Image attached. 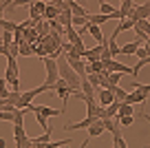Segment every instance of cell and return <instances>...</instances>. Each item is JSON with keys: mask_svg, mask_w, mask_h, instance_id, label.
<instances>
[{"mask_svg": "<svg viewBox=\"0 0 150 148\" xmlns=\"http://www.w3.org/2000/svg\"><path fill=\"white\" fill-rule=\"evenodd\" d=\"M148 148H150V146H148Z\"/></svg>", "mask_w": 150, "mask_h": 148, "instance_id": "obj_40", "label": "cell"}, {"mask_svg": "<svg viewBox=\"0 0 150 148\" xmlns=\"http://www.w3.org/2000/svg\"><path fill=\"white\" fill-rule=\"evenodd\" d=\"M112 142H115L112 146H117V148H128L126 146V139H124V135H122V128L112 133Z\"/></svg>", "mask_w": 150, "mask_h": 148, "instance_id": "obj_23", "label": "cell"}, {"mask_svg": "<svg viewBox=\"0 0 150 148\" xmlns=\"http://www.w3.org/2000/svg\"><path fill=\"white\" fill-rule=\"evenodd\" d=\"M33 115H35V122L42 126V128H49V117H44L42 113H33Z\"/></svg>", "mask_w": 150, "mask_h": 148, "instance_id": "obj_32", "label": "cell"}, {"mask_svg": "<svg viewBox=\"0 0 150 148\" xmlns=\"http://www.w3.org/2000/svg\"><path fill=\"white\" fill-rule=\"evenodd\" d=\"M115 120L119 122V126H132V122H135V115H124V117H115Z\"/></svg>", "mask_w": 150, "mask_h": 148, "instance_id": "obj_30", "label": "cell"}, {"mask_svg": "<svg viewBox=\"0 0 150 148\" xmlns=\"http://www.w3.org/2000/svg\"><path fill=\"white\" fill-rule=\"evenodd\" d=\"M106 49V42L104 44H97V46H93V49H86V53H84V58L88 62H95V60H102V51Z\"/></svg>", "mask_w": 150, "mask_h": 148, "instance_id": "obj_12", "label": "cell"}, {"mask_svg": "<svg viewBox=\"0 0 150 148\" xmlns=\"http://www.w3.org/2000/svg\"><path fill=\"white\" fill-rule=\"evenodd\" d=\"M0 40H2L5 46H11L13 44V31H2V38H0Z\"/></svg>", "mask_w": 150, "mask_h": 148, "instance_id": "obj_29", "label": "cell"}, {"mask_svg": "<svg viewBox=\"0 0 150 148\" xmlns=\"http://www.w3.org/2000/svg\"><path fill=\"white\" fill-rule=\"evenodd\" d=\"M57 69H60V78L64 80L66 84H69L71 88H75V91H80V86H82V78L77 73H75L73 69H71V64H69V60H66V56L62 53L60 58H57Z\"/></svg>", "mask_w": 150, "mask_h": 148, "instance_id": "obj_1", "label": "cell"}, {"mask_svg": "<svg viewBox=\"0 0 150 148\" xmlns=\"http://www.w3.org/2000/svg\"><path fill=\"white\" fill-rule=\"evenodd\" d=\"M5 18V9H2V7H0V20Z\"/></svg>", "mask_w": 150, "mask_h": 148, "instance_id": "obj_38", "label": "cell"}, {"mask_svg": "<svg viewBox=\"0 0 150 148\" xmlns=\"http://www.w3.org/2000/svg\"><path fill=\"white\" fill-rule=\"evenodd\" d=\"M86 130H88V137H91V139H95V137H99V135H102L106 128H104V122H102V120H97V122H93V124H91Z\"/></svg>", "mask_w": 150, "mask_h": 148, "instance_id": "obj_14", "label": "cell"}, {"mask_svg": "<svg viewBox=\"0 0 150 148\" xmlns=\"http://www.w3.org/2000/svg\"><path fill=\"white\" fill-rule=\"evenodd\" d=\"M64 56H66V53H64ZM66 60H69L71 69H73L75 73L80 75V78H86V75H88V69H86V62L82 60V58H73V56H66Z\"/></svg>", "mask_w": 150, "mask_h": 148, "instance_id": "obj_6", "label": "cell"}, {"mask_svg": "<svg viewBox=\"0 0 150 148\" xmlns=\"http://www.w3.org/2000/svg\"><path fill=\"white\" fill-rule=\"evenodd\" d=\"M141 117H144V120H146V122H148V124H150V115H148V113H146V111L141 113Z\"/></svg>", "mask_w": 150, "mask_h": 148, "instance_id": "obj_37", "label": "cell"}, {"mask_svg": "<svg viewBox=\"0 0 150 148\" xmlns=\"http://www.w3.org/2000/svg\"><path fill=\"white\" fill-rule=\"evenodd\" d=\"M33 53V46L31 44H24V42H20V56H31Z\"/></svg>", "mask_w": 150, "mask_h": 148, "instance_id": "obj_33", "label": "cell"}, {"mask_svg": "<svg viewBox=\"0 0 150 148\" xmlns=\"http://www.w3.org/2000/svg\"><path fill=\"white\" fill-rule=\"evenodd\" d=\"M148 93H144V91H139V88H132V91H128V95H126V100L124 102H128V104H146L148 102Z\"/></svg>", "mask_w": 150, "mask_h": 148, "instance_id": "obj_7", "label": "cell"}, {"mask_svg": "<svg viewBox=\"0 0 150 148\" xmlns=\"http://www.w3.org/2000/svg\"><path fill=\"white\" fill-rule=\"evenodd\" d=\"M135 29H139V31H144L146 36H150V22L148 20H139V22L135 24Z\"/></svg>", "mask_w": 150, "mask_h": 148, "instance_id": "obj_31", "label": "cell"}, {"mask_svg": "<svg viewBox=\"0 0 150 148\" xmlns=\"http://www.w3.org/2000/svg\"><path fill=\"white\" fill-rule=\"evenodd\" d=\"M115 7L110 5V2H106V0H99V14H106V16H112L115 14Z\"/></svg>", "mask_w": 150, "mask_h": 148, "instance_id": "obj_26", "label": "cell"}, {"mask_svg": "<svg viewBox=\"0 0 150 148\" xmlns=\"http://www.w3.org/2000/svg\"><path fill=\"white\" fill-rule=\"evenodd\" d=\"M69 7H71V11H73V16H88V11H86L80 2H75V0H71Z\"/></svg>", "mask_w": 150, "mask_h": 148, "instance_id": "obj_25", "label": "cell"}, {"mask_svg": "<svg viewBox=\"0 0 150 148\" xmlns=\"http://www.w3.org/2000/svg\"><path fill=\"white\" fill-rule=\"evenodd\" d=\"M42 64H44V71H47V78H44V86L47 88H53V84L60 80V69H57V60L55 58H42Z\"/></svg>", "mask_w": 150, "mask_h": 148, "instance_id": "obj_2", "label": "cell"}, {"mask_svg": "<svg viewBox=\"0 0 150 148\" xmlns=\"http://www.w3.org/2000/svg\"><path fill=\"white\" fill-rule=\"evenodd\" d=\"M64 36L69 38V42L71 44H75V46H84V42H82V36H80V31L71 24V27H64Z\"/></svg>", "mask_w": 150, "mask_h": 148, "instance_id": "obj_10", "label": "cell"}, {"mask_svg": "<svg viewBox=\"0 0 150 148\" xmlns=\"http://www.w3.org/2000/svg\"><path fill=\"white\" fill-rule=\"evenodd\" d=\"M0 29H2V31H16V29H18V22H16V20H7V18H2L0 20Z\"/></svg>", "mask_w": 150, "mask_h": 148, "instance_id": "obj_24", "label": "cell"}, {"mask_svg": "<svg viewBox=\"0 0 150 148\" xmlns=\"http://www.w3.org/2000/svg\"><path fill=\"white\" fill-rule=\"evenodd\" d=\"M71 24H73L75 29H80V27H86L88 20H86V16H73V18H71Z\"/></svg>", "mask_w": 150, "mask_h": 148, "instance_id": "obj_28", "label": "cell"}, {"mask_svg": "<svg viewBox=\"0 0 150 148\" xmlns=\"http://www.w3.org/2000/svg\"><path fill=\"white\" fill-rule=\"evenodd\" d=\"M95 100L99 102V106H108V104H112L115 102V95H112V91L110 88H97V93H95Z\"/></svg>", "mask_w": 150, "mask_h": 148, "instance_id": "obj_9", "label": "cell"}, {"mask_svg": "<svg viewBox=\"0 0 150 148\" xmlns=\"http://www.w3.org/2000/svg\"><path fill=\"white\" fill-rule=\"evenodd\" d=\"M122 75H124V73H117V71H110V73L106 75V82H108V86H117V84L122 82Z\"/></svg>", "mask_w": 150, "mask_h": 148, "instance_id": "obj_22", "label": "cell"}, {"mask_svg": "<svg viewBox=\"0 0 150 148\" xmlns=\"http://www.w3.org/2000/svg\"><path fill=\"white\" fill-rule=\"evenodd\" d=\"M13 78H20V69H18V60L16 58H7V69H5V80L9 82V80Z\"/></svg>", "mask_w": 150, "mask_h": 148, "instance_id": "obj_8", "label": "cell"}, {"mask_svg": "<svg viewBox=\"0 0 150 148\" xmlns=\"http://www.w3.org/2000/svg\"><path fill=\"white\" fill-rule=\"evenodd\" d=\"M13 2H16V0H5V2H2V5H0V7H2V9L7 11V9H9V7H11V5H13Z\"/></svg>", "mask_w": 150, "mask_h": 148, "instance_id": "obj_34", "label": "cell"}, {"mask_svg": "<svg viewBox=\"0 0 150 148\" xmlns=\"http://www.w3.org/2000/svg\"><path fill=\"white\" fill-rule=\"evenodd\" d=\"M128 18H132L135 22H139V20H148V18H150V2L135 5V9L130 11V16H128Z\"/></svg>", "mask_w": 150, "mask_h": 148, "instance_id": "obj_5", "label": "cell"}, {"mask_svg": "<svg viewBox=\"0 0 150 148\" xmlns=\"http://www.w3.org/2000/svg\"><path fill=\"white\" fill-rule=\"evenodd\" d=\"M141 42H144V40H139V38H137L135 42H128V44H124V46H122V56H135L137 49L141 46Z\"/></svg>", "mask_w": 150, "mask_h": 148, "instance_id": "obj_16", "label": "cell"}, {"mask_svg": "<svg viewBox=\"0 0 150 148\" xmlns=\"http://www.w3.org/2000/svg\"><path fill=\"white\" fill-rule=\"evenodd\" d=\"M86 20H88V24H99V27H102L104 22L112 20V16H106V14H88V16H86Z\"/></svg>", "mask_w": 150, "mask_h": 148, "instance_id": "obj_15", "label": "cell"}, {"mask_svg": "<svg viewBox=\"0 0 150 148\" xmlns=\"http://www.w3.org/2000/svg\"><path fill=\"white\" fill-rule=\"evenodd\" d=\"M124 115H135V111H132V104H128V102H119L117 117H124Z\"/></svg>", "mask_w": 150, "mask_h": 148, "instance_id": "obj_21", "label": "cell"}, {"mask_svg": "<svg viewBox=\"0 0 150 148\" xmlns=\"http://www.w3.org/2000/svg\"><path fill=\"white\" fill-rule=\"evenodd\" d=\"M27 111H33V113H42L44 117H57V115H64V111L62 108H51V106H47V104H29L27 106Z\"/></svg>", "mask_w": 150, "mask_h": 148, "instance_id": "obj_4", "label": "cell"}, {"mask_svg": "<svg viewBox=\"0 0 150 148\" xmlns=\"http://www.w3.org/2000/svg\"><path fill=\"white\" fill-rule=\"evenodd\" d=\"M110 91H112V95H115V100H119V102H124L126 95H128V91H126V88H122L119 84H117V86H110Z\"/></svg>", "mask_w": 150, "mask_h": 148, "instance_id": "obj_27", "label": "cell"}, {"mask_svg": "<svg viewBox=\"0 0 150 148\" xmlns=\"http://www.w3.org/2000/svg\"><path fill=\"white\" fill-rule=\"evenodd\" d=\"M53 88H55V95H57V97L62 100V111L66 113V102H69V97H71V95L75 93V88H71V86H69V84H66V82H64L62 78L57 80L55 84H53Z\"/></svg>", "mask_w": 150, "mask_h": 148, "instance_id": "obj_3", "label": "cell"}, {"mask_svg": "<svg viewBox=\"0 0 150 148\" xmlns=\"http://www.w3.org/2000/svg\"><path fill=\"white\" fill-rule=\"evenodd\" d=\"M88 142H91V137H86V139H84V142H82V144H80V148H86V146H88Z\"/></svg>", "mask_w": 150, "mask_h": 148, "instance_id": "obj_35", "label": "cell"}, {"mask_svg": "<svg viewBox=\"0 0 150 148\" xmlns=\"http://www.w3.org/2000/svg\"><path fill=\"white\" fill-rule=\"evenodd\" d=\"M106 44H108V53H110V58L122 56V46H117V42H115V38H112V36L106 38Z\"/></svg>", "mask_w": 150, "mask_h": 148, "instance_id": "obj_19", "label": "cell"}, {"mask_svg": "<svg viewBox=\"0 0 150 148\" xmlns=\"http://www.w3.org/2000/svg\"><path fill=\"white\" fill-rule=\"evenodd\" d=\"M0 148H7V139L5 137H0Z\"/></svg>", "mask_w": 150, "mask_h": 148, "instance_id": "obj_36", "label": "cell"}, {"mask_svg": "<svg viewBox=\"0 0 150 148\" xmlns=\"http://www.w3.org/2000/svg\"><path fill=\"white\" fill-rule=\"evenodd\" d=\"M51 133H53V128L49 126V128H44V135H40V137H31V144H38V146L49 144V142H51Z\"/></svg>", "mask_w": 150, "mask_h": 148, "instance_id": "obj_18", "label": "cell"}, {"mask_svg": "<svg viewBox=\"0 0 150 148\" xmlns=\"http://www.w3.org/2000/svg\"><path fill=\"white\" fill-rule=\"evenodd\" d=\"M135 24H137V22H135L132 18H124V20H119V24L115 27V31H112L110 36H112V38H117L119 33H124V31H132V27H135Z\"/></svg>", "mask_w": 150, "mask_h": 148, "instance_id": "obj_11", "label": "cell"}, {"mask_svg": "<svg viewBox=\"0 0 150 148\" xmlns=\"http://www.w3.org/2000/svg\"><path fill=\"white\" fill-rule=\"evenodd\" d=\"M86 31L91 33V38L97 40V44H104V42H106V36L102 33V27H99V24H86Z\"/></svg>", "mask_w": 150, "mask_h": 148, "instance_id": "obj_13", "label": "cell"}, {"mask_svg": "<svg viewBox=\"0 0 150 148\" xmlns=\"http://www.w3.org/2000/svg\"><path fill=\"white\" fill-rule=\"evenodd\" d=\"M80 91L84 93L86 97H95V93H97V88H95L93 84L88 82V75H86V78H82V86H80Z\"/></svg>", "mask_w": 150, "mask_h": 148, "instance_id": "obj_17", "label": "cell"}, {"mask_svg": "<svg viewBox=\"0 0 150 148\" xmlns=\"http://www.w3.org/2000/svg\"><path fill=\"white\" fill-rule=\"evenodd\" d=\"M57 16H60V9H57L53 2H47V11H44V18H47V20H57Z\"/></svg>", "mask_w": 150, "mask_h": 148, "instance_id": "obj_20", "label": "cell"}, {"mask_svg": "<svg viewBox=\"0 0 150 148\" xmlns=\"http://www.w3.org/2000/svg\"><path fill=\"white\" fill-rule=\"evenodd\" d=\"M0 46H2V40H0Z\"/></svg>", "mask_w": 150, "mask_h": 148, "instance_id": "obj_39", "label": "cell"}]
</instances>
